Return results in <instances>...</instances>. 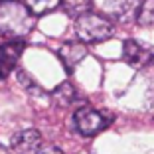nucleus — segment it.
<instances>
[{"label":"nucleus","instance_id":"0eeeda50","mask_svg":"<svg viewBox=\"0 0 154 154\" xmlns=\"http://www.w3.org/2000/svg\"><path fill=\"white\" fill-rule=\"evenodd\" d=\"M10 146L16 154H38V150L44 146L42 144V132L36 131V128L20 131L12 136Z\"/></svg>","mask_w":154,"mask_h":154},{"label":"nucleus","instance_id":"4468645a","mask_svg":"<svg viewBox=\"0 0 154 154\" xmlns=\"http://www.w3.org/2000/svg\"><path fill=\"white\" fill-rule=\"evenodd\" d=\"M0 154H8V150H4L2 146H0Z\"/></svg>","mask_w":154,"mask_h":154},{"label":"nucleus","instance_id":"f257e3e1","mask_svg":"<svg viewBox=\"0 0 154 154\" xmlns=\"http://www.w3.org/2000/svg\"><path fill=\"white\" fill-rule=\"evenodd\" d=\"M34 16L26 4L0 2V36L8 40H24L34 30Z\"/></svg>","mask_w":154,"mask_h":154},{"label":"nucleus","instance_id":"7ed1b4c3","mask_svg":"<svg viewBox=\"0 0 154 154\" xmlns=\"http://www.w3.org/2000/svg\"><path fill=\"white\" fill-rule=\"evenodd\" d=\"M109 127V117L93 107H79L73 113V128L81 136H95Z\"/></svg>","mask_w":154,"mask_h":154},{"label":"nucleus","instance_id":"6e6552de","mask_svg":"<svg viewBox=\"0 0 154 154\" xmlns=\"http://www.w3.org/2000/svg\"><path fill=\"white\" fill-rule=\"evenodd\" d=\"M57 55H59V61H61L63 69L67 73H71L87 57V45L83 42H67V44H63L59 48Z\"/></svg>","mask_w":154,"mask_h":154},{"label":"nucleus","instance_id":"423d86ee","mask_svg":"<svg viewBox=\"0 0 154 154\" xmlns=\"http://www.w3.org/2000/svg\"><path fill=\"white\" fill-rule=\"evenodd\" d=\"M24 48H26L24 40H8L0 45V79H6L16 69Z\"/></svg>","mask_w":154,"mask_h":154},{"label":"nucleus","instance_id":"f03ea898","mask_svg":"<svg viewBox=\"0 0 154 154\" xmlns=\"http://www.w3.org/2000/svg\"><path fill=\"white\" fill-rule=\"evenodd\" d=\"M75 34L83 44H101L113 36V22L97 12H85L75 20Z\"/></svg>","mask_w":154,"mask_h":154},{"label":"nucleus","instance_id":"9d476101","mask_svg":"<svg viewBox=\"0 0 154 154\" xmlns=\"http://www.w3.org/2000/svg\"><path fill=\"white\" fill-rule=\"evenodd\" d=\"M59 4H61V0H26L28 10H30L34 16L50 14V12H54Z\"/></svg>","mask_w":154,"mask_h":154},{"label":"nucleus","instance_id":"2eb2a0df","mask_svg":"<svg viewBox=\"0 0 154 154\" xmlns=\"http://www.w3.org/2000/svg\"><path fill=\"white\" fill-rule=\"evenodd\" d=\"M0 2H20V0H0Z\"/></svg>","mask_w":154,"mask_h":154},{"label":"nucleus","instance_id":"39448f33","mask_svg":"<svg viewBox=\"0 0 154 154\" xmlns=\"http://www.w3.org/2000/svg\"><path fill=\"white\" fill-rule=\"evenodd\" d=\"M103 10L109 20L127 24L131 20H136L140 10V0H105Z\"/></svg>","mask_w":154,"mask_h":154},{"label":"nucleus","instance_id":"1a4fd4ad","mask_svg":"<svg viewBox=\"0 0 154 154\" xmlns=\"http://www.w3.org/2000/svg\"><path fill=\"white\" fill-rule=\"evenodd\" d=\"M75 101H77V91H75V87H73L69 81L59 83V85L51 91V103L57 105V107H61V109L71 107Z\"/></svg>","mask_w":154,"mask_h":154},{"label":"nucleus","instance_id":"f8f14e48","mask_svg":"<svg viewBox=\"0 0 154 154\" xmlns=\"http://www.w3.org/2000/svg\"><path fill=\"white\" fill-rule=\"evenodd\" d=\"M91 4H93V0H61V6L65 8V12L75 18H79L85 12H91Z\"/></svg>","mask_w":154,"mask_h":154},{"label":"nucleus","instance_id":"20e7f679","mask_svg":"<svg viewBox=\"0 0 154 154\" xmlns=\"http://www.w3.org/2000/svg\"><path fill=\"white\" fill-rule=\"evenodd\" d=\"M122 59L134 69L148 67L154 63V45L138 40H127L122 44Z\"/></svg>","mask_w":154,"mask_h":154},{"label":"nucleus","instance_id":"ddd939ff","mask_svg":"<svg viewBox=\"0 0 154 154\" xmlns=\"http://www.w3.org/2000/svg\"><path fill=\"white\" fill-rule=\"evenodd\" d=\"M38 154H63V152L54 144H45V146H42V148L38 150Z\"/></svg>","mask_w":154,"mask_h":154},{"label":"nucleus","instance_id":"9b49d317","mask_svg":"<svg viewBox=\"0 0 154 154\" xmlns=\"http://www.w3.org/2000/svg\"><path fill=\"white\" fill-rule=\"evenodd\" d=\"M136 22L142 28H154V0H144L140 4Z\"/></svg>","mask_w":154,"mask_h":154}]
</instances>
